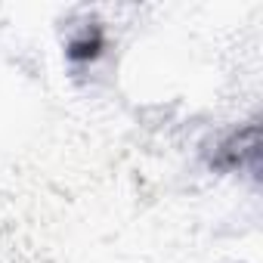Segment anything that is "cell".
I'll list each match as a JSON object with an SVG mask.
<instances>
[{"mask_svg":"<svg viewBox=\"0 0 263 263\" xmlns=\"http://www.w3.org/2000/svg\"><path fill=\"white\" fill-rule=\"evenodd\" d=\"M102 47H105V41H102V31H99V28L84 31L81 37H74V41L68 44V59H74V62H90V59L99 56Z\"/></svg>","mask_w":263,"mask_h":263,"instance_id":"obj_2","label":"cell"},{"mask_svg":"<svg viewBox=\"0 0 263 263\" xmlns=\"http://www.w3.org/2000/svg\"><path fill=\"white\" fill-rule=\"evenodd\" d=\"M257 158V127L251 124L248 130L235 134L232 140H226L220 146V155H217V167L220 171H235V167H245L248 161Z\"/></svg>","mask_w":263,"mask_h":263,"instance_id":"obj_1","label":"cell"}]
</instances>
